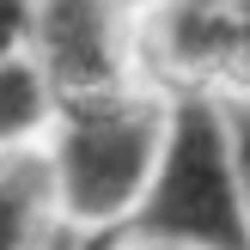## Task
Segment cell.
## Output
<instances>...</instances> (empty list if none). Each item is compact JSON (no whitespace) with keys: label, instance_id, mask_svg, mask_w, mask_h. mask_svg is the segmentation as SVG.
I'll use <instances>...</instances> for the list:
<instances>
[{"label":"cell","instance_id":"obj_10","mask_svg":"<svg viewBox=\"0 0 250 250\" xmlns=\"http://www.w3.org/2000/svg\"><path fill=\"white\" fill-rule=\"evenodd\" d=\"M128 250H165V244H128Z\"/></svg>","mask_w":250,"mask_h":250},{"label":"cell","instance_id":"obj_5","mask_svg":"<svg viewBox=\"0 0 250 250\" xmlns=\"http://www.w3.org/2000/svg\"><path fill=\"white\" fill-rule=\"evenodd\" d=\"M49 110H55V92L37 73V61L31 55L0 61V153H24V141L49 122Z\"/></svg>","mask_w":250,"mask_h":250},{"label":"cell","instance_id":"obj_7","mask_svg":"<svg viewBox=\"0 0 250 250\" xmlns=\"http://www.w3.org/2000/svg\"><path fill=\"white\" fill-rule=\"evenodd\" d=\"M31 19H37V0H0V61L31 55Z\"/></svg>","mask_w":250,"mask_h":250},{"label":"cell","instance_id":"obj_4","mask_svg":"<svg viewBox=\"0 0 250 250\" xmlns=\"http://www.w3.org/2000/svg\"><path fill=\"white\" fill-rule=\"evenodd\" d=\"M55 214L49 165L31 153H0V250H55L43 238Z\"/></svg>","mask_w":250,"mask_h":250},{"label":"cell","instance_id":"obj_3","mask_svg":"<svg viewBox=\"0 0 250 250\" xmlns=\"http://www.w3.org/2000/svg\"><path fill=\"white\" fill-rule=\"evenodd\" d=\"M31 61L49 80L61 110L128 92V6H116V0H37Z\"/></svg>","mask_w":250,"mask_h":250},{"label":"cell","instance_id":"obj_2","mask_svg":"<svg viewBox=\"0 0 250 250\" xmlns=\"http://www.w3.org/2000/svg\"><path fill=\"white\" fill-rule=\"evenodd\" d=\"M165 116L171 104L159 98H92V104H67L55 134L49 165V189H55V214L73 226H116L141 208L146 183H153L159 146H165Z\"/></svg>","mask_w":250,"mask_h":250},{"label":"cell","instance_id":"obj_6","mask_svg":"<svg viewBox=\"0 0 250 250\" xmlns=\"http://www.w3.org/2000/svg\"><path fill=\"white\" fill-rule=\"evenodd\" d=\"M214 73L250 98V0H220V43H214Z\"/></svg>","mask_w":250,"mask_h":250},{"label":"cell","instance_id":"obj_9","mask_svg":"<svg viewBox=\"0 0 250 250\" xmlns=\"http://www.w3.org/2000/svg\"><path fill=\"white\" fill-rule=\"evenodd\" d=\"M116 6H128V12H134V6H153V0H116Z\"/></svg>","mask_w":250,"mask_h":250},{"label":"cell","instance_id":"obj_8","mask_svg":"<svg viewBox=\"0 0 250 250\" xmlns=\"http://www.w3.org/2000/svg\"><path fill=\"white\" fill-rule=\"evenodd\" d=\"M226 134H232V165H238V189L250 208V98H226Z\"/></svg>","mask_w":250,"mask_h":250},{"label":"cell","instance_id":"obj_1","mask_svg":"<svg viewBox=\"0 0 250 250\" xmlns=\"http://www.w3.org/2000/svg\"><path fill=\"white\" fill-rule=\"evenodd\" d=\"M134 244L165 250H250V208L232 165L226 104L208 92H183L165 116L153 183L128 214Z\"/></svg>","mask_w":250,"mask_h":250}]
</instances>
